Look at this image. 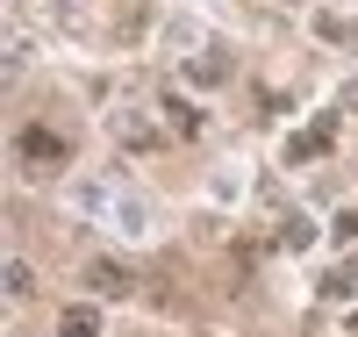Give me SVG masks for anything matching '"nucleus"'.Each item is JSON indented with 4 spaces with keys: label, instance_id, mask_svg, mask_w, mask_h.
I'll return each mask as SVG.
<instances>
[{
    "label": "nucleus",
    "instance_id": "obj_2",
    "mask_svg": "<svg viewBox=\"0 0 358 337\" xmlns=\"http://www.w3.org/2000/svg\"><path fill=\"white\" fill-rule=\"evenodd\" d=\"M86 287H94L101 301H122V294L136 287V266H122V259H94V266H86Z\"/></svg>",
    "mask_w": 358,
    "mask_h": 337
},
{
    "label": "nucleus",
    "instance_id": "obj_8",
    "mask_svg": "<svg viewBox=\"0 0 358 337\" xmlns=\"http://www.w3.org/2000/svg\"><path fill=\"white\" fill-rule=\"evenodd\" d=\"M322 294H330V301H351V294H358V266H337L330 280H322Z\"/></svg>",
    "mask_w": 358,
    "mask_h": 337
},
{
    "label": "nucleus",
    "instance_id": "obj_3",
    "mask_svg": "<svg viewBox=\"0 0 358 337\" xmlns=\"http://www.w3.org/2000/svg\"><path fill=\"white\" fill-rule=\"evenodd\" d=\"M330 144H337V115H315L308 130H301V137L287 144V165H308V158H322Z\"/></svg>",
    "mask_w": 358,
    "mask_h": 337
},
{
    "label": "nucleus",
    "instance_id": "obj_9",
    "mask_svg": "<svg viewBox=\"0 0 358 337\" xmlns=\"http://www.w3.org/2000/svg\"><path fill=\"white\" fill-rule=\"evenodd\" d=\"M194 79H201V86H215V79H229V65H222V50H201V57H194Z\"/></svg>",
    "mask_w": 358,
    "mask_h": 337
},
{
    "label": "nucleus",
    "instance_id": "obj_10",
    "mask_svg": "<svg viewBox=\"0 0 358 337\" xmlns=\"http://www.w3.org/2000/svg\"><path fill=\"white\" fill-rule=\"evenodd\" d=\"M8 294H15V301H29V294H36V273H29L22 259H8Z\"/></svg>",
    "mask_w": 358,
    "mask_h": 337
},
{
    "label": "nucleus",
    "instance_id": "obj_6",
    "mask_svg": "<svg viewBox=\"0 0 358 337\" xmlns=\"http://www.w3.org/2000/svg\"><path fill=\"white\" fill-rule=\"evenodd\" d=\"M280 244H287V252H308V244H315V223H308V216H280Z\"/></svg>",
    "mask_w": 358,
    "mask_h": 337
},
{
    "label": "nucleus",
    "instance_id": "obj_11",
    "mask_svg": "<svg viewBox=\"0 0 358 337\" xmlns=\"http://www.w3.org/2000/svg\"><path fill=\"white\" fill-rule=\"evenodd\" d=\"M337 244H358V208H344V216H337V230H330Z\"/></svg>",
    "mask_w": 358,
    "mask_h": 337
},
{
    "label": "nucleus",
    "instance_id": "obj_7",
    "mask_svg": "<svg viewBox=\"0 0 358 337\" xmlns=\"http://www.w3.org/2000/svg\"><path fill=\"white\" fill-rule=\"evenodd\" d=\"M57 330H65V337H101V316H94V309H65Z\"/></svg>",
    "mask_w": 358,
    "mask_h": 337
},
{
    "label": "nucleus",
    "instance_id": "obj_12",
    "mask_svg": "<svg viewBox=\"0 0 358 337\" xmlns=\"http://www.w3.org/2000/svg\"><path fill=\"white\" fill-rule=\"evenodd\" d=\"M351 330H358V316H351Z\"/></svg>",
    "mask_w": 358,
    "mask_h": 337
},
{
    "label": "nucleus",
    "instance_id": "obj_1",
    "mask_svg": "<svg viewBox=\"0 0 358 337\" xmlns=\"http://www.w3.org/2000/svg\"><path fill=\"white\" fill-rule=\"evenodd\" d=\"M15 165L22 172H36V179H50V172H65L72 165V144L50 130V122H22L15 130Z\"/></svg>",
    "mask_w": 358,
    "mask_h": 337
},
{
    "label": "nucleus",
    "instance_id": "obj_4",
    "mask_svg": "<svg viewBox=\"0 0 358 337\" xmlns=\"http://www.w3.org/2000/svg\"><path fill=\"white\" fill-rule=\"evenodd\" d=\"M115 144H122V151H158V144H165V130H158L151 115L122 108V115H115Z\"/></svg>",
    "mask_w": 358,
    "mask_h": 337
},
{
    "label": "nucleus",
    "instance_id": "obj_5",
    "mask_svg": "<svg viewBox=\"0 0 358 337\" xmlns=\"http://www.w3.org/2000/svg\"><path fill=\"white\" fill-rule=\"evenodd\" d=\"M158 115H165V130H172V137H201V130H208L201 108H194V101H179V94H165V101H158Z\"/></svg>",
    "mask_w": 358,
    "mask_h": 337
}]
</instances>
